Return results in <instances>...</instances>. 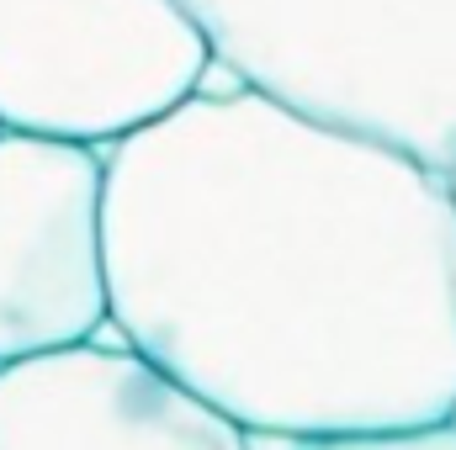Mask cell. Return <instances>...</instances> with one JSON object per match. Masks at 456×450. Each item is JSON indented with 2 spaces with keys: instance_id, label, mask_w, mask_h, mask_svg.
<instances>
[{
  "instance_id": "obj_1",
  "label": "cell",
  "mask_w": 456,
  "mask_h": 450,
  "mask_svg": "<svg viewBox=\"0 0 456 450\" xmlns=\"http://www.w3.org/2000/svg\"><path fill=\"white\" fill-rule=\"evenodd\" d=\"M102 260L112 334L244 435L456 419V191L398 149L208 75L102 149Z\"/></svg>"
},
{
  "instance_id": "obj_2",
  "label": "cell",
  "mask_w": 456,
  "mask_h": 450,
  "mask_svg": "<svg viewBox=\"0 0 456 450\" xmlns=\"http://www.w3.org/2000/svg\"><path fill=\"white\" fill-rule=\"evenodd\" d=\"M213 69L456 175V0H181Z\"/></svg>"
},
{
  "instance_id": "obj_3",
  "label": "cell",
  "mask_w": 456,
  "mask_h": 450,
  "mask_svg": "<svg viewBox=\"0 0 456 450\" xmlns=\"http://www.w3.org/2000/svg\"><path fill=\"white\" fill-rule=\"evenodd\" d=\"M208 75L181 0H0V133L112 149Z\"/></svg>"
},
{
  "instance_id": "obj_4",
  "label": "cell",
  "mask_w": 456,
  "mask_h": 450,
  "mask_svg": "<svg viewBox=\"0 0 456 450\" xmlns=\"http://www.w3.org/2000/svg\"><path fill=\"white\" fill-rule=\"evenodd\" d=\"M102 329V149L0 133V366Z\"/></svg>"
},
{
  "instance_id": "obj_5",
  "label": "cell",
  "mask_w": 456,
  "mask_h": 450,
  "mask_svg": "<svg viewBox=\"0 0 456 450\" xmlns=\"http://www.w3.org/2000/svg\"><path fill=\"white\" fill-rule=\"evenodd\" d=\"M0 450H255L244 430L127 344L0 366Z\"/></svg>"
},
{
  "instance_id": "obj_6",
  "label": "cell",
  "mask_w": 456,
  "mask_h": 450,
  "mask_svg": "<svg viewBox=\"0 0 456 450\" xmlns=\"http://www.w3.org/2000/svg\"><path fill=\"white\" fill-rule=\"evenodd\" d=\"M281 450H456V419L409 430V435H371V440H324V446H281Z\"/></svg>"
},
{
  "instance_id": "obj_7",
  "label": "cell",
  "mask_w": 456,
  "mask_h": 450,
  "mask_svg": "<svg viewBox=\"0 0 456 450\" xmlns=\"http://www.w3.org/2000/svg\"><path fill=\"white\" fill-rule=\"evenodd\" d=\"M452 191H456V175H452Z\"/></svg>"
}]
</instances>
